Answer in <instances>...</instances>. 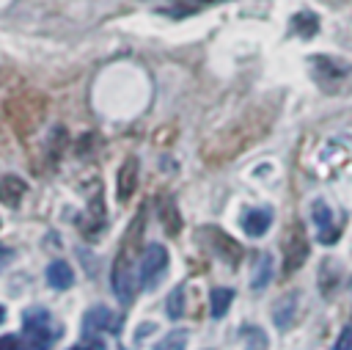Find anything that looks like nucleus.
Listing matches in <instances>:
<instances>
[{"mask_svg": "<svg viewBox=\"0 0 352 350\" xmlns=\"http://www.w3.org/2000/svg\"><path fill=\"white\" fill-rule=\"evenodd\" d=\"M209 243H212V248H214V254L223 259V262H228V265H236L242 256H245V248L234 240V237H228L223 229H217V226H209Z\"/></svg>", "mask_w": 352, "mask_h": 350, "instance_id": "obj_7", "label": "nucleus"}, {"mask_svg": "<svg viewBox=\"0 0 352 350\" xmlns=\"http://www.w3.org/2000/svg\"><path fill=\"white\" fill-rule=\"evenodd\" d=\"M160 220H162V226H165V231L170 237H176L182 231V218H179V209H176L173 198H162V204H160Z\"/></svg>", "mask_w": 352, "mask_h": 350, "instance_id": "obj_13", "label": "nucleus"}, {"mask_svg": "<svg viewBox=\"0 0 352 350\" xmlns=\"http://www.w3.org/2000/svg\"><path fill=\"white\" fill-rule=\"evenodd\" d=\"M151 331H154V322H146V325H140V331H138V333H135V339H138V342H140V339H146V336H148V333H151Z\"/></svg>", "mask_w": 352, "mask_h": 350, "instance_id": "obj_24", "label": "nucleus"}, {"mask_svg": "<svg viewBox=\"0 0 352 350\" xmlns=\"http://www.w3.org/2000/svg\"><path fill=\"white\" fill-rule=\"evenodd\" d=\"M314 220H316V229H319V243L324 245H333L338 237H341V229H344V220L341 223H333V212L327 207V201H314Z\"/></svg>", "mask_w": 352, "mask_h": 350, "instance_id": "obj_5", "label": "nucleus"}, {"mask_svg": "<svg viewBox=\"0 0 352 350\" xmlns=\"http://www.w3.org/2000/svg\"><path fill=\"white\" fill-rule=\"evenodd\" d=\"M187 339H190L187 328H173V331H168V333L157 342L154 350H187Z\"/></svg>", "mask_w": 352, "mask_h": 350, "instance_id": "obj_17", "label": "nucleus"}, {"mask_svg": "<svg viewBox=\"0 0 352 350\" xmlns=\"http://www.w3.org/2000/svg\"><path fill=\"white\" fill-rule=\"evenodd\" d=\"M165 270H168V251H165V245L148 243L143 248V256H140V265H138V281L146 289H154L157 281L165 276Z\"/></svg>", "mask_w": 352, "mask_h": 350, "instance_id": "obj_3", "label": "nucleus"}, {"mask_svg": "<svg viewBox=\"0 0 352 350\" xmlns=\"http://www.w3.org/2000/svg\"><path fill=\"white\" fill-rule=\"evenodd\" d=\"M308 259V237L302 223H292L289 231L283 234V270L294 273L297 267H302Z\"/></svg>", "mask_w": 352, "mask_h": 350, "instance_id": "obj_4", "label": "nucleus"}, {"mask_svg": "<svg viewBox=\"0 0 352 350\" xmlns=\"http://www.w3.org/2000/svg\"><path fill=\"white\" fill-rule=\"evenodd\" d=\"M47 284H50L52 289H69V287L74 284V270H72V265L63 262V259L50 262V267H47Z\"/></svg>", "mask_w": 352, "mask_h": 350, "instance_id": "obj_11", "label": "nucleus"}, {"mask_svg": "<svg viewBox=\"0 0 352 350\" xmlns=\"http://www.w3.org/2000/svg\"><path fill=\"white\" fill-rule=\"evenodd\" d=\"M0 256H8V251H6V248H0Z\"/></svg>", "mask_w": 352, "mask_h": 350, "instance_id": "obj_26", "label": "nucleus"}, {"mask_svg": "<svg viewBox=\"0 0 352 350\" xmlns=\"http://www.w3.org/2000/svg\"><path fill=\"white\" fill-rule=\"evenodd\" d=\"M165 306H168L165 311H168L170 320H179V317L184 314V284H179V287L168 295V303H165Z\"/></svg>", "mask_w": 352, "mask_h": 350, "instance_id": "obj_18", "label": "nucleus"}, {"mask_svg": "<svg viewBox=\"0 0 352 350\" xmlns=\"http://www.w3.org/2000/svg\"><path fill=\"white\" fill-rule=\"evenodd\" d=\"M294 320H297V295H294V292H286V295L275 303V309H272V322L286 331V328L294 325Z\"/></svg>", "mask_w": 352, "mask_h": 350, "instance_id": "obj_10", "label": "nucleus"}, {"mask_svg": "<svg viewBox=\"0 0 352 350\" xmlns=\"http://www.w3.org/2000/svg\"><path fill=\"white\" fill-rule=\"evenodd\" d=\"M311 61L316 63L319 72H327V74H333V77H341V74L352 72V66H349L346 61H338V58H330V55H314Z\"/></svg>", "mask_w": 352, "mask_h": 350, "instance_id": "obj_16", "label": "nucleus"}, {"mask_svg": "<svg viewBox=\"0 0 352 350\" xmlns=\"http://www.w3.org/2000/svg\"><path fill=\"white\" fill-rule=\"evenodd\" d=\"M116 331L113 328V314H110V309L107 306H94V309H88L85 311V317H82V333L85 336H96L99 331Z\"/></svg>", "mask_w": 352, "mask_h": 350, "instance_id": "obj_8", "label": "nucleus"}, {"mask_svg": "<svg viewBox=\"0 0 352 350\" xmlns=\"http://www.w3.org/2000/svg\"><path fill=\"white\" fill-rule=\"evenodd\" d=\"M22 328H25L22 333H25V342H28L30 350H50V344L60 336V331L52 325L50 314L44 309H38V306L25 311V325Z\"/></svg>", "mask_w": 352, "mask_h": 350, "instance_id": "obj_2", "label": "nucleus"}, {"mask_svg": "<svg viewBox=\"0 0 352 350\" xmlns=\"http://www.w3.org/2000/svg\"><path fill=\"white\" fill-rule=\"evenodd\" d=\"M333 350H352V325H346V328L338 333V339H336Z\"/></svg>", "mask_w": 352, "mask_h": 350, "instance_id": "obj_22", "label": "nucleus"}, {"mask_svg": "<svg viewBox=\"0 0 352 350\" xmlns=\"http://www.w3.org/2000/svg\"><path fill=\"white\" fill-rule=\"evenodd\" d=\"M270 278H272V259H270V254H261L256 267H253V276H250V289L261 292L270 284Z\"/></svg>", "mask_w": 352, "mask_h": 350, "instance_id": "obj_14", "label": "nucleus"}, {"mask_svg": "<svg viewBox=\"0 0 352 350\" xmlns=\"http://www.w3.org/2000/svg\"><path fill=\"white\" fill-rule=\"evenodd\" d=\"M69 350H104V342L99 336H85V342H80V344H74Z\"/></svg>", "mask_w": 352, "mask_h": 350, "instance_id": "obj_23", "label": "nucleus"}, {"mask_svg": "<svg viewBox=\"0 0 352 350\" xmlns=\"http://www.w3.org/2000/svg\"><path fill=\"white\" fill-rule=\"evenodd\" d=\"M231 300H234V289L214 287V289L209 292V311H212V317H223V314L228 311Z\"/></svg>", "mask_w": 352, "mask_h": 350, "instance_id": "obj_15", "label": "nucleus"}, {"mask_svg": "<svg viewBox=\"0 0 352 350\" xmlns=\"http://www.w3.org/2000/svg\"><path fill=\"white\" fill-rule=\"evenodd\" d=\"M25 193H28L25 179H19L16 174L0 176V201H3L6 207H19V201H22Z\"/></svg>", "mask_w": 352, "mask_h": 350, "instance_id": "obj_9", "label": "nucleus"}, {"mask_svg": "<svg viewBox=\"0 0 352 350\" xmlns=\"http://www.w3.org/2000/svg\"><path fill=\"white\" fill-rule=\"evenodd\" d=\"M270 223H272V212H270V209H250V212L242 218L245 234H250V237H261V234H267Z\"/></svg>", "mask_w": 352, "mask_h": 350, "instance_id": "obj_12", "label": "nucleus"}, {"mask_svg": "<svg viewBox=\"0 0 352 350\" xmlns=\"http://www.w3.org/2000/svg\"><path fill=\"white\" fill-rule=\"evenodd\" d=\"M201 3H220V0H201Z\"/></svg>", "mask_w": 352, "mask_h": 350, "instance_id": "obj_27", "label": "nucleus"}, {"mask_svg": "<svg viewBox=\"0 0 352 350\" xmlns=\"http://www.w3.org/2000/svg\"><path fill=\"white\" fill-rule=\"evenodd\" d=\"M245 339H248V347H250V350H264V347H267V336L261 333L258 325H253V328L248 325V328H245Z\"/></svg>", "mask_w": 352, "mask_h": 350, "instance_id": "obj_20", "label": "nucleus"}, {"mask_svg": "<svg viewBox=\"0 0 352 350\" xmlns=\"http://www.w3.org/2000/svg\"><path fill=\"white\" fill-rule=\"evenodd\" d=\"M294 28H297V33H300V36H314V33L319 30V17H314V14L302 11V14H297V17H294Z\"/></svg>", "mask_w": 352, "mask_h": 350, "instance_id": "obj_19", "label": "nucleus"}, {"mask_svg": "<svg viewBox=\"0 0 352 350\" xmlns=\"http://www.w3.org/2000/svg\"><path fill=\"white\" fill-rule=\"evenodd\" d=\"M0 350H30V347L19 333H3L0 336Z\"/></svg>", "mask_w": 352, "mask_h": 350, "instance_id": "obj_21", "label": "nucleus"}, {"mask_svg": "<svg viewBox=\"0 0 352 350\" xmlns=\"http://www.w3.org/2000/svg\"><path fill=\"white\" fill-rule=\"evenodd\" d=\"M146 218H148V207L140 204L121 237V245L113 262V292L118 295L121 303H129L135 298V265H140V256H143Z\"/></svg>", "mask_w": 352, "mask_h": 350, "instance_id": "obj_1", "label": "nucleus"}, {"mask_svg": "<svg viewBox=\"0 0 352 350\" xmlns=\"http://www.w3.org/2000/svg\"><path fill=\"white\" fill-rule=\"evenodd\" d=\"M138 174H140V165H138V157H126L121 165H118V176H116V198L124 204L135 196V187H138Z\"/></svg>", "mask_w": 352, "mask_h": 350, "instance_id": "obj_6", "label": "nucleus"}, {"mask_svg": "<svg viewBox=\"0 0 352 350\" xmlns=\"http://www.w3.org/2000/svg\"><path fill=\"white\" fill-rule=\"evenodd\" d=\"M3 320H6V309L0 306V325H3Z\"/></svg>", "mask_w": 352, "mask_h": 350, "instance_id": "obj_25", "label": "nucleus"}]
</instances>
